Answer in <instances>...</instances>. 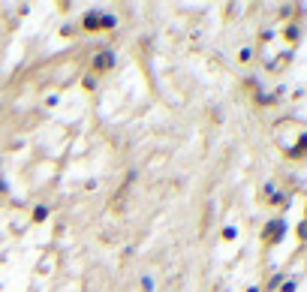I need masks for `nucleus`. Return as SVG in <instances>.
Here are the masks:
<instances>
[{"label":"nucleus","mask_w":307,"mask_h":292,"mask_svg":"<svg viewBox=\"0 0 307 292\" xmlns=\"http://www.w3.org/2000/svg\"><path fill=\"white\" fill-rule=\"evenodd\" d=\"M114 24H118V18H114V15H105V12H88V15L82 18V30H85V33L111 30Z\"/></svg>","instance_id":"1"},{"label":"nucleus","mask_w":307,"mask_h":292,"mask_svg":"<svg viewBox=\"0 0 307 292\" xmlns=\"http://www.w3.org/2000/svg\"><path fill=\"white\" fill-rule=\"evenodd\" d=\"M111 66H114V51H111V49L97 51L94 60H91V69H94V72H108Z\"/></svg>","instance_id":"2"},{"label":"nucleus","mask_w":307,"mask_h":292,"mask_svg":"<svg viewBox=\"0 0 307 292\" xmlns=\"http://www.w3.org/2000/svg\"><path fill=\"white\" fill-rule=\"evenodd\" d=\"M283 220H271V223H268L265 226V244H277L280 238H283Z\"/></svg>","instance_id":"3"},{"label":"nucleus","mask_w":307,"mask_h":292,"mask_svg":"<svg viewBox=\"0 0 307 292\" xmlns=\"http://www.w3.org/2000/svg\"><path fill=\"white\" fill-rule=\"evenodd\" d=\"M49 214H51V208H49V205H36V208H33V214H30V220H33V223H46V220H49Z\"/></svg>","instance_id":"4"},{"label":"nucleus","mask_w":307,"mask_h":292,"mask_svg":"<svg viewBox=\"0 0 307 292\" xmlns=\"http://www.w3.org/2000/svg\"><path fill=\"white\" fill-rule=\"evenodd\" d=\"M238 60H241V63H250V60H253V49H241V51H238Z\"/></svg>","instance_id":"5"},{"label":"nucleus","mask_w":307,"mask_h":292,"mask_svg":"<svg viewBox=\"0 0 307 292\" xmlns=\"http://www.w3.org/2000/svg\"><path fill=\"white\" fill-rule=\"evenodd\" d=\"M82 85H85V91H94V88H97V76H88Z\"/></svg>","instance_id":"6"},{"label":"nucleus","mask_w":307,"mask_h":292,"mask_svg":"<svg viewBox=\"0 0 307 292\" xmlns=\"http://www.w3.org/2000/svg\"><path fill=\"white\" fill-rule=\"evenodd\" d=\"M142 292H154V280L151 277H142Z\"/></svg>","instance_id":"7"},{"label":"nucleus","mask_w":307,"mask_h":292,"mask_svg":"<svg viewBox=\"0 0 307 292\" xmlns=\"http://www.w3.org/2000/svg\"><path fill=\"white\" fill-rule=\"evenodd\" d=\"M223 238L232 241V238H235V226H226V229H223Z\"/></svg>","instance_id":"8"},{"label":"nucleus","mask_w":307,"mask_h":292,"mask_svg":"<svg viewBox=\"0 0 307 292\" xmlns=\"http://www.w3.org/2000/svg\"><path fill=\"white\" fill-rule=\"evenodd\" d=\"M250 292H259V289H250Z\"/></svg>","instance_id":"9"}]
</instances>
